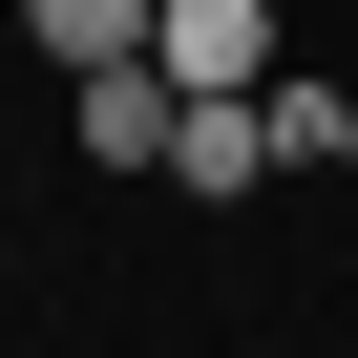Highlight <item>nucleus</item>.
<instances>
[{
	"label": "nucleus",
	"mask_w": 358,
	"mask_h": 358,
	"mask_svg": "<svg viewBox=\"0 0 358 358\" xmlns=\"http://www.w3.org/2000/svg\"><path fill=\"white\" fill-rule=\"evenodd\" d=\"M169 127H190L169 64H85V169H169Z\"/></svg>",
	"instance_id": "nucleus-2"
},
{
	"label": "nucleus",
	"mask_w": 358,
	"mask_h": 358,
	"mask_svg": "<svg viewBox=\"0 0 358 358\" xmlns=\"http://www.w3.org/2000/svg\"><path fill=\"white\" fill-rule=\"evenodd\" d=\"M148 64L169 85H274L295 43H274V0H148Z\"/></svg>",
	"instance_id": "nucleus-1"
},
{
	"label": "nucleus",
	"mask_w": 358,
	"mask_h": 358,
	"mask_svg": "<svg viewBox=\"0 0 358 358\" xmlns=\"http://www.w3.org/2000/svg\"><path fill=\"white\" fill-rule=\"evenodd\" d=\"M22 43L85 85V64H148V0H22Z\"/></svg>",
	"instance_id": "nucleus-4"
},
{
	"label": "nucleus",
	"mask_w": 358,
	"mask_h": 358,
	"mask_svg": "<svg viewBox=\"0 0 358 358\" xmlns=\"http://www.w3.org/2000/svg\"><path fill=\"white\" fill-rule=\"evenodd\" d=\"M253 106H274V169H358V85H316V64H274Z\"/></svg>",
	"instance_id": "nucleus-3"
}]
</instances>
